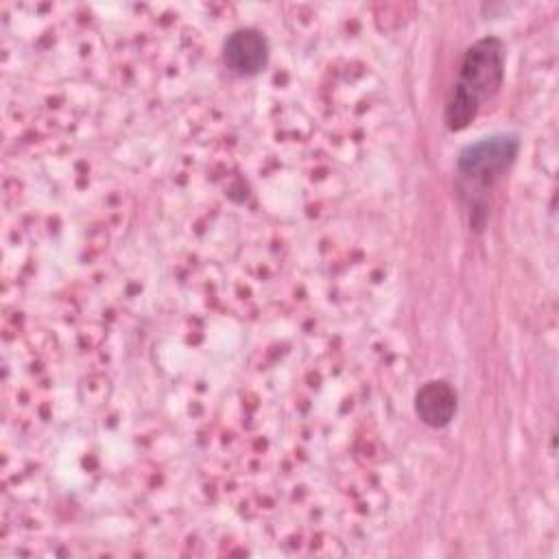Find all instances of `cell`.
I'll return each mask as SVG.
<instances>
[{
  "mask_svg": "<svg viewBox=\"0 0 559 559\" xmlns=\"http://www.w3.org/2000/svg\"><path fill=\"white\" fill-rule=\"evenodd\" d=\"M520 142L518 135L500 133L491 138H483L474 144H467L456 162V173L463 186L465 194H476L472 201L474 212L480 210V199L493 183L509 170V166L515 162ZM485 216V214H483Z\"/></svg>",
  "mask_w": 559,
  "mask_h": 559,
  "instance_id": "2",
  "label": "cell"
},
{
  "mask_svg": "<svg viewBox=\"0 0 559 559\" xmlns=\"http://www.w3.org/2000/svg\"><path fill=\"white\" fill-rule=\"evenodd\" d=\"M223 57L236 74H255L269 59V44L260 31L240 28L227 37Z\"/></svg>",
  "mask_w": 559,
  "mask_h": 559,
  "instance_id": "3",
  "label": "cell"
},
{
  "mask_svg": "<svg viewBox=\"0 0 559 559\" xmlns=\"http://www.w3.org/2000/svg\"><path fill=\"white\" fill-rule=\"evenodd\" d=\"M415 411L419 419L432 428L450 424L456 411V391L445 380L426 382L415 395Z\"/></svg>",
  "mask_w": 559,
  "mask_h": 559,
  "instance_id": "4",
  "label": "cell"
},
{
  "mask_svg": "<svg viewBox=\"0 0 559 559\" xmlns=\"http://www.w3.org/2000/svg\"><path fill=\"white\" fill-rule=\"evenodd\" d=\"M504 76V46L498 37H483L472 44L459 66L454 85L445 103V127L450 131L465 129L476 114L489 103Z\"/></svg>",
  "mask_w": 559,
  "mask_h": 559,
  "instance_id": "1",
  "label": "cell"
}]
</instances>
